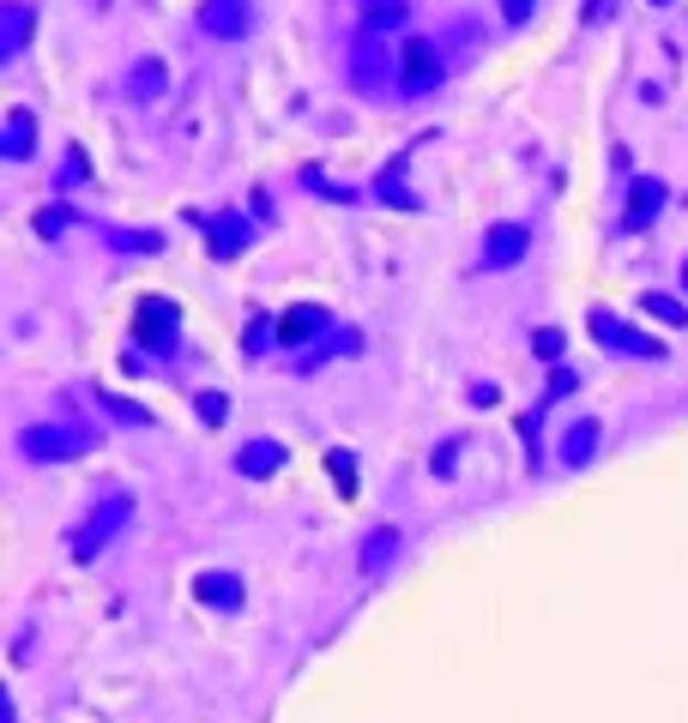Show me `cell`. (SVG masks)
Wrapping results in <instances>:
<instances>
[{
	"label": "cell",
	"mask_w": 688,
	"mask_h": 723,
	"mask_svg": "<svg viewBox=\"0 0 688 723\" xmlns=\"http://www.w3.org/2000/svg\"><path fill=\"white\" fill-rule=\"evenodd\" d=\"M441 79H448V61L429 36H405L399 43V90L405 97H429Z\"/></svg>",
	"instance_id": "obj_3"
},
{
	"label": "cell",
	"mask_w": 688,
	"mask_h": 723,
	"mask_svg": "<svg viewBox=\"0 0 688 723\" xmlns=\"http://www.w3.org/2000/svg\"><path fill=\"white\" fill-rule=\"evenodd\" d=\"M19 452L36 464H67L79 452H92V429H79V422H36V429L19 434Z\"/></svg>",
	"instance_id": "obj_1"
},
{
	"label": "cell",
	"mask_w": 688,
	"mask_h": 723,
	"mask_svg": "<svg viewBox=\"0 0 688 723\" xmlns=\"http://www.w3.org/2000/svg\"><path fill=\"white\" fill-rule=\"evenodd\" d=\"M326 471H333L338 495H356V458L351 452H326Z\"/></svg>",
	"instance_id": "obj_22"
},
{
	"label": "cell",
	"mask_w": 688,
	"mask_h": 723,
	"mask_svg": "<svg viewBox=\"0 0 688 723\" xmlns=\"http://www.w3.org/2000/svg\"><path fill=\"white\" fill-rule=\"evenodd\" d=\"M278 464H290V452L278 446V441H248V446L236 452V471H241V476H254V483H260V476H272Z\"/></svg>",
	"instance_id": "obj_13"
},
{
	"label": "cell",
	"mask_w": 688,
	"mask_h": 723,
	"mask_svg": "<svg viewBox=\"0 0 688 723\" xmlns=\"http://www.w3.org/2000/svg\"><path fill=\"white\" fill-rule=\"evenodd\" d=\"M682 283H688V266H682Z\"/></svg>",
	"instance_id": "obj_29"
},
{
	"label": "cell",
	"mask_w": 688,
	"mask_h": 723,
	"mask_svg": "<svg viewBox=\"0 0 688 723\" xmlns=\"http://www.w3.org/2000/svg\"><path fill=\"white\" fill-rule=\"evenodd\" d=\"M393 549H399V537H393V531H368V542H363V566H368V573H380Z\"/></svg>",
	"instance_id": "obj_20"
},
{
	"label": "cell",
	"mask_w": 688,
	"mask_h": 723,
	"mask_svg": "<svg viewBox=\"0 0 688 723\" xmlns=\"http://www.w3.org/2000/svg\"><path fill=\"white\" fill-rule=\"evenodd\" d=\"M531 350H538L544 362H556V356H562V332H556V326H538V332H531Z\"/></svg>",
	"instance_id": "obj_25"
},
{
	"label": "cell",
	"mask_w": 688,
	"mask_h": 723,
	"mask_svg": "<svg viewBox=\"0 0 688 723\" xmlns=\"http://www.w3.org/2000/svg\"><path fill=\"white\" fill-rule=\"evenodd\" d=\"M665 199H670V187L658 175H634L628 181V205H622V229H628V236L634 229H646L658 212H665Z\"/></svg>",
	"instance_id": "obj_8"
},
{
	"label": "cell",
	"mask_w": 688,
	"mask_h": 723,
	"mask_svg": "<svg viewBox=\"0 0 688 723\" xmlns=\"http://www.w3.org/2000/svg\"><path fill=\"white\" fill-rule=\"evenodd\" d=\"M598 452V422L585 417V422H573V429L562 434V464H585Z\"/></svg>",
	"instance_id": "obj_16"
},
{
	"label": "cell",
	"mask_w": 688,
	"mask_h": 723,
	"mask_svg": "<svg viewBox=\"0 0 688 723\" xmlns=\"http://www.w3.org/2000/svg\"><path fill=\"white\" fill-rule=\"evenodd\" d=\"M24 43H31V7H24V0H7V7H0V55H19Z\"/></svg>",
	"instance_id": "obj_15"
},
{
	"label": "cell",
	"mask_w": 688,
	"mask_h": 723,
	"mask_svg": "<svg viewBox=\"0 0 688 723\" xmlns=\"http://www.w3.org/2000/svg\"><path fill=\"white\" fill-rule=\"evenodd\" d=\"M133 338L146 344L151 356H170L175 344H182V307H175L170 295H146V302L133 307Z\"/></svg>",
	"instance_id": "obj_2"
},
{
	"label": "cell",
	"mask_w": 688,
	"mask_h": 723,
	"mask_svg": "<svg viewBox=\"0 0 688 723\" xmlns=\"http://www.w3.org/2000/svg\"><path fill=\"white\" fill-rule=\"evenodd\" d=\"M36 151V115L31 109H7V133H0V158L24 163Z\"/></svg>",
	"instance_id": "obj_12"
},
{
	"label": "cell",
	"mask_w": 688,
	"mask_h": 723,
	"mask_svg": "<svg viewBox=\"0 0 688 723\" xmlns=\"http://www.w3.org/2000/svg\"><path fill=\"white\" fill-rule=\"evenodd\" d=\"M326 326H333V314H326L321 302H297L278 314V344H309V338H326Z\"/></svg>",
	"instance_id": "obj_9"
},
{
	"label": "cell",
	"mask_w": 688,
	"mask_h": 723,
	"mask_svg": "<svg viewBox=\"0 0 688 723\" xmlns=\"http://www.w3.org/2000/svg\"><path fill=\"white\" fill-rule=\"evenodd\" d=\"M399 19H405V0H368V12H363L368 31H380V24H399Z\"/></svg>",
	"instance_id": "obj_23"
},
{
	"label": "cell",
	"mask_w": 688,
	"mask_h": 723,
	"mask_svg": "<svg viewBox=\"0 0 688 723\" xmlns=\"http://www.w3.org/2000/svg\"><path fill=\"white\" fill-rule=\"evenodd\" d=\"M641 307H646V314H658L665 326H688V307L677 302V295H665V290H646Z\"/></svg>",
	"instance_id": "obj_19"
},
{
	"label": "cell",
	"mask_w": 688,
	"mask_h": 723,
	"mask_svg": "<svg viewBox=\"0 0 688 723\" xmlns=\"http://www.w3.org/2000/svg\"><path fill=\"white\" fill-rule=\"evenodd\" d=\"M73 187V181H85V151H67V175H61Z\"/></svg>",
	"instance_id": "obj_28"
},
{
	"label": "cell",
	"mask_w": 688,
	"mask_h": 723,
	"mask_svg": "<svg viewBox=\"0 0 688 723\" xmlns=\"http://www.w3.org/2000/svg\"><path fill=\"white\" fill-rule=\"evenodd\" d=\"M351 79L363 90H380L387 79V36L368 31V24H356V43H351Z\"/></svg>",
	"instance_id": "obj_7"
},
{
	"label": "cell",
	"mask_w": 688,
	"mask_h": 723,
	"mask_svg": "<svg viewBox=\"0 0 688 723\" xmlns=\"http://www.w3.org/2000/svg\"><path fill=\"white\" fill-rule=\"evenodd\" d=\"M194 410H200V422H212V429H218V422L229 417V398H224V392H200Z\"/></svg>",
	"instance_id": "obj_24"
},
{
	"label": "cell",
	"mask_w": 688,
	"mask_h": 723,
	"mask_svg": "<svg viewBox=\"0 0 688 723\" xmlns=\"http://www.w3.org/2000/svg\"><path fill=\"white\" fill-rule=\"evenodd\" d=\"M127 512H133V500H127V495H109L104 507H97L92 519H85V531L73 537V554H79V561H92V554L104 549V542H109V537L127 525Z\"/></svg>",
	"instance_id": "obj_5"
},
{
	"label": "cell",
	"mask_w": 688,
	"mask_h": 723,
	"mask_svg": "<svg viewBox=\"0 0 688 723\" xmlns=\"http://www.w3.org/2000/svg\"><path fill=\"white\" fill-rule=\"evenodd\" d=\"M585 326H592V338L604 344V350H616V356H665L658 350V338H646V332H634V326H622L616 314H604V307H592V314H585Z\"/></svg>",
	"instance_id": "obj_4"
},
{
	"label": "cell",
	"mask_w": 688,
	"mask_h": 723,
	"mask_svg": "<svg viewBox=\"0 0 688 723\" xmlns=\"http://www.w3.org/2000/svg\"><path fill=\"white\" fill-rule=\"evenodd\" d=\"M67 224H73V217L61 212V205H43V212H36V236H61Z\"/></svg>",
	"instance_id": "obj_26"
},
{
	"label": "cell",
	"mask_w": 688,
	"mask_h": 723,
	"mask_svg": "<svg viewBox=\"0 0 688 723\" xmlns=\"http://www.w3.org/2000/svg\"><path fill=\"white\" fill-rule=\"evenodd\" d=\"M248 24H254L248 0H200V31L224 36V43H236V36L248 31Z\"/></svg>",
	"instance_id": "obj_10"
},
{
	"label": "cell",
	"mask_w": 688,
	"mask_h": 723,
	"mask_svg": "<svg viewBox=\"0 0 688 723\" xmlns=\"http://www.w3.org/2000/svg\"><path fill=\"white\" fill-rule=\"evenodd\" d=\"M206 248H212V260H236V253L248 248V217H241V212H218L206 224Z\"/></svg>",
	"instance_id": "obj_11"
},
{
	"label": "cell",
	"mask_w": 688,
	"mask_h": 723,
	"mask_svg": "<svg viewBox=\"0 0 688 723\" xmlns=\"http://www.w3.org/2000/svg\"><path fill=\"white\" fill-rule=\"evenodd\" d=\"M194 597L212 603V609H241V579L236 573H200L194 579Z\"/></svg>",
	"instance_id": "obj_14"
},
{
	"label": "cell",
	"mask_w": 688,
	"mask_h": 723,
	"mask_svg": "<svg viewBox=\"0 0 688 723\" xmlns=\"http://www.w3.org/2000/svg\"><path fill=\"white\" fill-rule=\"evenodd\" d=\"M531 12H538V0H502V19L507 24H526Z\"/></svg>",
	"instance_id": "obj_27"
},
{
	"label": "cell",
	"mask_w": 688,
	"mask_h": 723,
	"mask_svg": "<svg viewBox=\"0 0 688 723\" xmlns=\"http://www.w3.org/2000/svg\"><path fill=\"white\" fill-rule=\"evenodd\" d=\"M375 193H380V199H393V205H405V212H417V193H405V181H399V163H393V170L375 181Z\"/></svg>",
	"instance_id": "obj_21"
},
{
	"label": "cell",
	"mask_w": 688,
	"mask_h": 723,
	"mask_svg": "<svg viewBox=\"0 0 688 723\" xmlns=\"http://www.w3.org/2000/svg\"><path fill=\"white\" fill-rule=\"evenodd\" d=\"M127 90H133L139 102L163 97V61H139V67H133V79H127Z\"/></svg>",
	"instance_id": "obj_18"
},
{
	"label": "cell",
	"mask_w": 688,
	"mask_h": 723,
	"mask_svg": "<svg viewBox=\"0 0 688 723\" xmlns=\"http://www.w3.org/2000/svg\"><path fill=\"white\" fill-rule=\"evenodd\" d=\"M104 241H109L115 253H158V248H163V241L151 236V229H115V224L104 229Z\"/></svg>",
	"instance_id": "obj_17"
},
{
	"label": "cell",
	"mask_w": 688,
	"mask_h": 723,
	"mask_svg": "<svg viewBox=\"0 0 688 723\" xmlns=\"http://www.w3.org/2000/svg\"><path fill=\"white\" fill-rule=\"evenodd\" d=\"M526 248H531V229L526 224H490L483 229V271H507V266H519L526 260Z\"/></svg>",
	"instance_id": "obj_6"
}]
</instances>
